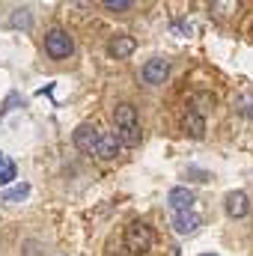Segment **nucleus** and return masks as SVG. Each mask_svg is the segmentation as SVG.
I'll use <instances>...</instances> for the list:
<instances>
[{"instance_id": "nucleus-14", "label": "nucleus", "mask_w": 253, "mask_h": 256, "mask_svg": "<svg viewBox=\"0 0 253 256\" xmlns=\"http://www.w3.org/2000/svg\"><path fill=\"white\" fill-rule=\"evenodd\" d=\"M27 194H30V185L27 182H18V185H12V188H6V191L0 194V200L3 202H21Z\"/></svg>"}, {"instance_id": "nucleus-12", "label": "nucleus", "mask_w": 253, "mask_h": 256, "mask_svg": "<svg viewBox=\"0 0 253 256\" xmlns=\"http://www.w3.org/2000/svg\"><path fill=\"white\" fill-rule=\"evenodd\" d=\"M214 104H218V96H214V92H208V90H200V92H194V96H190V110H196L200 116H206Z\"/></svg>"}, {"instance_id": "nucleus-10", "label": "nucleus", "mask_w": 253, "mask_h": 256, "mask_svg": "<svg viewBox=\"0 0 253 256\" xmlns=\"http://www.w3.org/2000/svg\"><path fill=\"white\" fill-rule=\"evenodd\" d=\"M194 202H196V200H194V191H190V188H182V185H179V188H170V194H167V206H170L173 212H190Z\"/></svg>"}, {"instance_id": "nucleus-7", "label": "nucleus", "mask_w": 253, "mask_h": 256, "mask_svg": "<svg viewBox=\"0 0 253 256\" xmlns=\"http://www.w3.org/2000/svg\"><path fill=\"white\" fill-rule=\"evenodd\" d=\"M134 51H137V39L128 36V33H120V36H114V39L108 42V54H110L114 60H128Z\"/></svg>"}, {"instance_id": "nucleus-4", "label": "nucleus", "mask_w": 253, "mask_h": 256, "mask_svg": "<svg viewBox=\"0 0 253 256\" xmlns=\"http://www.w3.org/2000/svg\"><path fill=\"white\" fill-rule=\"evenodd\" d=\"M140 74H143V84L158 86V84H164L167 74H170V60H164V57H152V60H146V66H143Z\"/></svg>"}, {"instance_id": "nucleus-9", "label": "nucleus", "mask_w": 253, "mask_h": 256, "mask_svg": "<svg viewBox=\"0 0 253 256\" xmlns=\"http://www.w3.org/2000/svg\"><path fill=\"white\" fill-rule=\"evenodd\" d=\"M116 155H120L116 137L108 134V131H98V143H96V149H92V158H98V161H114Z\"/></svg>"}, {"instance_id": "nucleus-17", "label": "nucleus", "mask_w": 253, "mask_h": 256, "mask_svg": "<svg viewBox=\"0 0 253 256\" xmlns=\"http://www.w3.org/2000/svg\"><path fill=\"white\" fill-rule=\"evenodd\" d=\"M248 114H250V120H253V104H250V110H248Z\"/></svg>"}, {"instance_id": "nucleus-6", "label": "nucleus", "mask_w": 253, "mask_h": 256, "mask_svg": "<svg viewBox=\"0 0 253 256\" xmlns=\"http://www.w3.org/2000/svg\"><path fill=\"white\" fill-rule=\"evenodd\" d=\"M202 226V214L200 212H173V230L179 232V236H190V232H196Z\"/></svg>"}, {"instance_id": "nucleus-18", "label": "nucleus", "mask_w": 253, "mask_h": 256, "mask_svg": "<svg viewBox=\"0 0 253 256\" xmlns=\"http://www.w3.org/2000/svg\"><path fill=\"white\" fill-rule=\"evenodd\" d=\"M200 256H218V254H200Z\"/></svg>"}, {"instance_id": "nucleus-3", "label": "nucleus", "mask_w": 253, "mask_h": 256, "mask_svg": "<svg viewBox=\"0 0 253 256\" xmlns=\"http://www.w3.org/2000/svg\"><path fill=\"white\" fill-rule=\"evenodd\" d=\"M45 54H48L51 60H68V57L74 54L72 36H68L66 30H60V27L48 30V33H45Z\"/></svg>"}, {"instance_id": "nucleus-11", "label": "nucleus", "mask_w": 253, "mask_h": 256, "mask_svg": "<svg viewBox=\"0 0 253 256\" xmlns=\"http://www.w3.org/2000/svg\"><path fill=\"white\" fill-rule=\"evenodd\" d=\"M182 131L188 134L190 140H202L206 137V116H200L196 110H185V116H182Z\"/></svg>"}, {"instance_id": "nucleus-13", "label": "nucleus", "mask_w": 253, "mask_h": 256, "mask_svg": "<svg viewBox=\"0 0 253 256\" xmlns=\"http://www.w3.org/2000/svg\"><path fill=\"white\" fill-rule=\"evenodd\" d=\"M15 161L6 155V152H0V188H9L12 182H15Z\"/></svg>"}, {"instance_id": "nucleus-5", "label": "nucleus", "mask_w": 253, "mask_h": 256, "mask_svg": "<svg viewBox=\"0 0 253 256\" xmlns=\"http://www.w3.org/2000/svg\"><path fill=\"white\" fill-rule=\"evenodd\" d=\"M72 140H74V146H78L80 152L92 155V149H96V143H98V128L92 126V122H80V126L74 128Z\"/></svg>"}, {"instance_id": "nucleus-16", "label": "nucleus", "mask_w": 253, "mask_h": 256, "mask_svg": "<svg viewBox=\"0 0 253 256\" xmlns=\"http://www.w3.org/2000/svg\"><path fill=\"white\" fill-rule=\"evenodd\" d=\"M131 6H134L131 0H104V9H110V12H126Z\"/></svg>"}, {"instance_id": "nucleus-8", "label": "nucleus", "mask_w": 253, "mask_h": 256, "mask_svg": "<svg viewBox=\"0 0 253 256\" xmlns=\"http://www.w3.org/2000/svg\"><path fill=\"white\" fill-rule=\"evenodd\" d=\"M224 206H226V214L236 218V220H242V218L250 214V196H248L244 191H230Z\"/></svg>"}, {"instance_id": "nucleus-15", "label": "nucleus", "mask_w": 253, "mask_h": 256, "mask_svg": "<svg viewBox=\"0 0 253 256\" xmlns=\"http://www.w3.org/2000/svg\"><path fill=\"white\" fill-rule=\"evenodd\" d=\"M9 24H12V27H24V30H30V24H33L30 9H15L12 18H9Z\"/></svg>"}, {"instance_id": "nucleus-1", "label": "nucleus", "mask_w": 253, "mask_h": 256, "mask_svg": "<svg viewBox=\"0 0 253 256\" xmlns=\"http://www.w3.org/2000/svg\"><path fill=\"white\" fill-rule=\"evenodd\" d=\"M114 126H116V143L120 146H128V149H134V146H140V140H143V131H140V120H137V108L134 104H116V110H114Z\"/></svg>"}, {"instance_id": "nucleus-2", "label": "nucleus", "mask_w": 253, "mask_h": 256, "mask_svg": "<svg viewBox=\"0 0 253 256\" xmlns=\"http://www.w3.org/2000/svg\"><path fill=\"white\" fill-rule=\"evenodd\" d=\"M126 250L131 256H146L152 250V230L143 220H131L126 226Z\"/></svg>"}]
</instances>
